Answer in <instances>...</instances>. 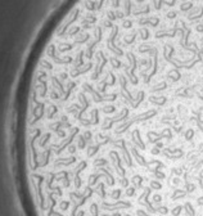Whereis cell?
Listing matches in <instances>:
<instances>
[{"label": "cell", "mask_w": 203, "mask_h": 216, "mask_svg": "<svg viewBox=\"0 0 203 216\" xmlns=\"http://www.w3.org/2000/svg\"><path fill=\"white\" fill-rule=\"evenodd\" d=\"M166 77L170 80V81H172V83H179V81L181 80V77H183V73H181V71H179V70H176V68H171L166 72Z\"/></svg>", "instance_id": "cell-12"}, {"label": "cell", "mask_w": 203, "mask_h": 216, "mask_svg": "<svg viewBox=\"0 0 203 216\" xmlns=\"http://www.w3.org/2000/svg\"><path fill=\"white\" fill-rule=\"evenodd\" d=\"M151 193H152V188H151V186L144 188V191H143L142 196L138 198V203H139V205H143L144 207H147L151 212H157V208L153 207V205L151 203V201H149Z\"/></svg>", "instance_id": "cell-5"}, {"label": "cell", "mask_w": 203, "mask_h": 216, "mask_svg": "<svg viewBox=\"0 0 203 216\" xmlns=\"http://www.w3.org/2000/svg\"><path fill=\"white\" fill-rule=\"evenodd\" d=\"M157 212H159L162 215H166V213H168V208L166 206H159V207H157Z\"/></svg>", "instance_id": "cell-35"}, {"label": "cell", "mask_w": 203, "mask_h": 216, "mask_svg": "<svg viewBox=\"0 0 203 216\" xmlns=\"http://www.w3.org/2000/svg\"><path fill=\"white\" fill-rule=\"evenodd\" d=\"M186 216H189V215H186Z\"/></svg>", "instance_id": "cell-49"}, {"label": "cell", "mask_w": 203, "mask_h": 216, "mask_svg": "<svg viewBox=\"0 0 203 216\" xmlns=\"http://www.w3.org/2000/svg\"><path fill=\"white\" fill-rule=\"evenodd\" d=\"M147 138H148V142L152 143V144H156V143L161 142V139L171 140V139H172V131H171V129H168V127L163 129L161 134H158V132H156V131H148V132H147Z\"/></svg>", "instance_id": "cell-3"}, {"label": "cell", "mask_w": 203, "mask_h": 216, "mask_svg": "<svg viewBox=\"0 0 203 216\" xmlns=\"http://www.w3.org/2000/svg\"><path fill=\"white\" fill-rule=\"evenodd\" d=\"M197 203H198L199 206H203V196H202V197H198V199H197Z\"/></svg>", "instance_id": "cell-44"}, {"label": "cell", "mask_w": 203, "mask_h": 216, "mask_svg": "<svg viewBox=\"0 0 203 216\" xmlns=\"http://www.w3.org/2000/svg\"><path fill=\"white\" fill-rule=\"evenodd\" d=\"M136 215H138V216H151V215H148L144 210H138V211H136Z\"/></svg>", "instance_id": "cell-40"}, {"label": "cell", "mask_w": 203, "mask_h": 216, "mask_svg": "<svg viewBox=\"0 0 203 216\" xmlns=\"http://www.w3.org/2000/svg\"><path fill=\"white\" fill-rule=\"evenodd\" d=\"M131 154L134 156V158H135V161L138 162V165H140V166H144V167H147V164H148V161L139 153V151H138V148L136 147H131Z\"/></svg>", "instance_id": "cell-13"}, {"label": "cell", "mask_w": 203, "mask_h": 216, "mask_svg": "<svg viewBox=\"0 0 203 216\" xmlns=\"http://www.w3.org/2000/svg\"><path fill=\"white\" fill-rule=\"evenodd\" d=\"M174 129H175V131H176V132L179 134V132H181V129H183V127H181V126H179V127H174Z\"/></svg>", "instance_id": "cell-47"}, {"label": "cell", "mask_w": 203, "mask_h": 216, "mask_svg": "<svg viewBox=\"0 0 203 216\" xmlns=\"http://www.w3.org/2000/svg\"><path fill=\"white\" fill-rule=\"evenodd\" d=\"M186 196V191H183V189H175L172 196H171V199L172 201H178L180 198H184Z\"/></svg>", "instance_id": "cell-20"}, {"label": "cell", "mask_w": 203, "mask_h": 216, "mask_svg": "<svg viewBox=\"0 0 203 216\" xmlns=\"http://www.w3.org/2000/svg\"><path fill=\"white\" fill-rule=\"evenodd\" d=\"M107 165H108V159H105V158H97V159L93 161V166L97 167V169L104 167V166H107Z\"/></svg>", "instance_id": "cell-22"}, {"label": "cell", "mask_w": 203, "mask_h": 216, "mask_svg": "<svg viewBox=\"0 0 203 216\" xmlns=\"http://www.w3.org/2000/svg\"><path fill=\"white\" fill-rule=\"evenodd\" d=\"M156 115H157V110H148V111H145V112H143V113H140V115L134 116L132 118L126 120L125 122H122L121 125H118L117 129L115 130V132H116V135H122L124 132L127 131V129H129L131 125L136 124V122H143V121H147V120H151V118H153Z\"/></svg>", "instance_id": "cell-1"}, {"label": "cell", "mask_w": 203, "mask_h": 216, "mask_svg": "<svg viewBox=\"0 0 203 216\" xmlns=\"http://www.w3.org/2000/svg\"><path fill=\"white\" fill-rule=\"evenodd\" d=\"M168 88L167 81H159L158 84H156L154 86L151 88V93H159V91H163Z\"/></svg>", "instance_id": "cell-18"}, {"label": "cell", "mask_w": 203, "mask_h": 216, "mask_svg": "<svg viewBox=\"0 0 203 216\" xmlns=\"http://www.w3.org/2000/svg\"><path fill=\"white\" fill-rule=\"evenodd\" d=\"M125 194H126V197H132V196H135V186H127Z\"/></svg>", "instance_id": "cell-33"}, {"label": "cell", "mask_w": 203, "mask_h": 216, "mask_svg": "<svg viewBox=\"0 0 203 216\" xmlns=\"http://www.w3.org/2000/svg\"><path fill=\"white\" fill-rule=\"evenodd\" d=\"M108 157H110V159H112L113 165L116 167V171H117V175H120L121 178H125L126 170L122 167V159H121L120 154L116 151H110V153H108Z\"/></svg>", "instance_id": "cell-7"}, {"label": "cell", "mask_w": 203, "mask_h": 216, "mask_svg": "<svg viewBox=\"0 0 203 216\" xmlns=\"http://www.w3.org/2000/svg\"><path fill=\"white\" fill-rule=\"evenodd\" d=\"M89 211H90V215L91 216H99V206L97 203H91L90 207H89Z\"/></svg>", "instance_id": "cell-25"}, {"label": "cell", "mask_w": 203, "mask_h": 216, "mask_svg": "<svg viewBox=\"0 0 203 216\" xmlns=\"http://www.w3.org/2000/svg\"><path fill=\"white\" fill-rule=\"evenodd\" d=\"M149 186H151L152 189H154V191H161V189H162V184H161L158 180H151Z\"/></svg>", "instance_id": "cell-29"}, {"label": "cell", "mask_w": 203, "mask_h": 216, "mask_svg": "<svg viewBox=\"0 0 203 216\" xmlns=\"http://www.w3.org/2000/svg\"><path fill=\"white\" fill-rule=\"evenodd\" d=\"M156 147H157V148H159V149H161V148H163V144H162L161 142H158V143H156Z\"/></svg>", "instance_id": "cell-46"}, {"label": "cell", "mask_w": 203, "mask_h": 216, "mask_svg": "<svg viewBox=\"0 0 203 216\" xmlns=\"http://www.w3.org/2000/svg\"><path fill=\"white\" fill-rule=\"evenodd\" d=\"M163 154L165 157H167L168 159H179L184 156V151L180 149V148H175V149H170V148H166V149H163Z\"/></svg>", "instance_id": "cell-10"}, {"label": "cell", "mask_w": 203, "mask_h": 216, "mask_svg": "<svg viewBox=\"0 0 203 216\" xmlns=\"http://www.w3.org/2000/svg\"><path fill=\"white\" fill-rule=\"evenodd\" d=\"M120 183H121V185H122L124 188H127V186H129L130 180H129V179H126V178H122V179L120 180Z\"/></svg>", "instance_id": "cell-36"}, {"label": "cell", "mask_w": 203, "mask_h": 216, "mask_svg": "<svg viewBox=\"0 0 203 216\" xmlns=\"http://www.w3.org/2000/svg\"><path fill=\"white\" fill-rule=\"evenodd\" d=\"M179 183H180V179H179V178H174V179H172V184H174V185H178Z\"/></svg>", "instance_id": "cell-45"}, {"label": "cell", "mask_w": 203, "mask_h": 216, "mask_svg": "<svg viewBox=\"0 0 203 216\" xmlns=\"http://www.w3.org/2000/svg\"><path fill=\"white\" fill-rule=\"evenodd\" d=\"M184 138H185V140L190 142V140L194 138V130H193V129H188V130L185 131V134H184Z\"/></svg>", "instance_id": "cell-28"}, {"label": "cell", "mask_w": 203, "mask_h": 216, "mask_svg": "<svg viewBox=\"0 0 203 216\" xmlns=\"http://www.w3.org/2000/svg\"><path fill=\"white\" fill-rule=\"evenodd\" d=\"M100 147H102V145H99V144H94V145L86 147L85 149H84V151H86V157H88V158H93L94 156H95V154L99 152Z\"/></svg>", "instance_id": "cell-16"}, {"label": "cell", "mask_w": 203, "mask_h": 216, "mask_svg": "<svg viewBox=\"0 0 203 216\" xmlns=\"http://www.w3.org/2000/svg\"><path fill=\"white\" fill-rule=\"evenodd\" d=\"M125 216H130V215H129V213H126V215H125Z\"/></svg>", "instance_id": "cell-48"}, {"label": "cell", "mask_w": 203, "mask_h": 216, "mask_svg": "<svg viewBox=\"0 0 203 216\" xmlns=\"http://www.w3.org/2000/svg\"><path fill=\"white\" fill-rule=\"evenodd\" d=\"M111 142V138L110 137H105L103 134H97V144L99 145H105Z\"/></svg>", "instance_id": "cell-21"}, {"label": "cell", "mask_w": 203, "mask_h": 216, "mask_svg": "<svg viewBox=\"0 0 203 216\" xmlns=\"http://www.w3.org/2000/svg\"><path fill=\"white\" fill-rule=\"evenodd\" d=\"M102 111H103L105 115H110V113H113V112L116 111V107L112 105V104H108V105H104V107L102 108Z\"/></svg>", "instance_id": "cell-27"}, {"label": "cell", "mask_w": 203, "mask_h": 216, "mask_svg": "<svg viewBox=\"0 0 203 216\" xmlns=\"http://www.w3.org/2000/svg\"><path fill=\"white\" fill-rule=\"evenodd\" d=\"M172 174L174 175H178V176H179V175L183 174V170L181 169H172Z\"/></svg>", "instance_id": "cell-39"}, {"label": "cell", "mask_w": 203, "mask_h": 216, "mask_svg": "<svg viewBox=\"0 0 203 216\" xmlns=\"http://www.w3.org/2000/svg\"><path fill=\"white\" fill-rule=\"evenodd\" d=\"M131 139H132V143L135 144V147L139 148V149H145V143L142 140V137H140V130L139 129H135L131 134Z\"/></svg>", "instance_id": "cell-11"}, {"label": "cell", "mask_w": 203, "mask_h": 216, "mask_svg": "<svg viewBox=\"0 0 203 216\" xmlns=\"http://www.w3.org/2000/svg\"><path fill=\"white\" fill-rule=\"evenodd\" d=\"M100 179H104V180H107V185H110L111 186V180H110V178H108V175H105L104 172H93V174H90L89 175V178H88V184H86V186H91V188H94L95 186L98 183H99V180Z\"/></svg>", "instance_id": "cell-8"}, {"label": "cell", "mask_w": 203, "mask_h": 216, "mask_svg": "<svg viewBox=\"0 0 203 216\" xmlns=\"http://www.w3.org/2000/svg\"><path fill=\"white\" fill-rule=\"evenodd\" d=\"M93 189H94V193H97L102 199H105L107 192H105V184L104 183H98Z\"/></svg>", "instance_id": "cell-15"}, {"label": "cell", "mask_w": 203, "mask_h": 216, "mask_svg": "<svg viewBox=\"0 0 203 216\" xmlns=\"http://www.w3.org/2000/svg\"><path fill=\"white\" fill-rule=\"evenodd\" d=\"M144 98H145V91L144 90H139L138 94H136V97H135V102L131 105V108H138L140 105V103L144 100Z\"/></svg>", "instance_id": "cell-19"}, {"label": "cell", "mask_w": 203, "mask_h": 216, "mask_svg": "<svg viewBox=\"0 0 203 216\" xmlns=\"http://www.w3.org/2000/svg\"><path fill=\"white\" fill-rule=\"evenodd\" d=\"M113 145L117 147V149H121L122 151V154H124V159L126 162V165L129 167H132V158H131V154L127 149V143L125 139H118L116 142H113Z\"/></svg>", "instance_id": "cell-6"}, {"label": "cell", "mask_w": 203, "mask_h": 216, "mask_svg": "<svg viewBox=\"0 0 203 216\" xmlns=\"http://www.w3.org/2000/svg\"><path fill=\"white\" fill-rule=\"evenodd\" d=\"M121 189H113L112 191V193H111V197L115 199V201H118L120 199V197H121Z\"/></svg>", "instance_id": "cell-31"}, {"label": "cell", "mask_w": 203, "mask_h": 216, "mask_svg": "<svg viewBox=\"0 0 203 216\" xmlns=\"http://www.w3.org/2000/svg\"><path fill=\"white\" fill-rule=\"evenodd\" d=\"M151 153L156 156V154H159V153H161V151H159V148H157V147H154V148H153V149L151 151Z\"/></svg>", "instance_id": "cell-41"}, {"label": "cell", "mask_w": 203, "mask_h": 216, "mask_svg": "<svg viewBox=\"0 0 203 216\" xmlns=\"http://www.w3.org/2000/svg\"><path fill=\"white\" fill-rule=\"evenodd\" d=\"M143 180L144 179L140 176V175H134L132 179H131V181H132L135 188H143Z\"/></svg>", "instance_id": "cell-23"}, {"label": "cell", "mask_w": 203, "mask_h": 216, "mask_svg": "<svg viewBox=\"0 0 203 216\" xmlns=\"http://www.w3.org/2000/svg\"><path fill=\"white\" fill-rule=\"evenodd\" d=\"M152 174L154 175V178H156L157 180H163V179L166 178V174H165V172H162L161 170H153V171H152Z\"/></svg>", "instance_id": "cell-26"}, {"label": "cell", "mask_w": 203, "mask_h": 216, "mask_svg": "<svg viewBox=\"0 0 203 216\" xmlns=\"http://www.w3.org/2000/svg\"><path fill=\"white\" fill-rule=\"evenodd\" d=\"M99 216H122L120 212H115V213H112V215H107V213H102V215H99Z\"/></svg>", "instance_id": "cell-43"}, {"label": "cell", "mask_w": 203, "mask_h": 216, "mask_svg": "<svg viewBox=\"0 0 203 216\" xmlns=\"http://www.w3.org/2000/svg\"><path fill=\"white\" fill-rule=\"evenodd\" d=\"M184 210H185L186 215H189V216H195V210H194V207H193V205L190 203V202H186V203L184 205Z\"/></svg>", "instance_id": "cell-24"}, {"label": "cell", "mask_w": 203, "mask_h": 216, "mask_svg": "<svg viewBox=\"0 0 203 216\" xmlns=\"http://www.w3.org/2000/svg\"><path fill=\"white\" fill-rule=\"evenodd\" d=\"M129 118V110L127 108H122L117 116H113V117H105L104 118V122H103V126H102V130L103 131H107V130H111L112 126L116 124V122H122V121H126Z\"/></svg>", "instance_id": "cell-2"}, {"label": "cell", "mask_w": 203, "mask_h": 216, "mask_svg": "<svg viewBox=\"0 0 203 216\" xmlns=\"http://www.w3.org/2000/svg\"><path fill=\"white\" fill-rule=\"evenodd\" d=\"M195 95L200 99V100H203V89H200V90H197L195 91Z\"/></svg>", "instance_id": "cell-38"}, {"label": "cell", "mask_w": 203, "mask_h": 216, "mask_svg": "<svg viewBox=\"0 0 203 216\" xmlns=\"http://www.w3.org/2000/svg\"><path fill=\"white\" fill-rule=\"evenodd\" d=\"M131 203L129 201H116L113 203H110V202H102V208L104 211H117V210H124V208H130Z\"/></svg>", "instance_id": "cell-4"}, {"label": "cell", "mask_w": 203, "mask_h": 216, "mask_svg": "<svg viewBox=\"0 0 203 216\" xmlns=\"http://www.w3.org/2000/svg\"><path fill=\"white\" fill-rule=\"evenodd\" d=\"M161 201H162V196H159V194H154L153 196V202H154V203H161Z\"/></svg>", "instance_id": "cell-37"}, {"label": "cell", "mask_w": 203, "mask_h": 216, "mask_svg": "<svg viewBox=\"0 0 203 216\" xmlns=\"http://www.w3.org/2000/svg\"><path fill=\"white\" fill-rule=\"evenodd\" d=\"M185 191H186V193H193L195 191V184L186 181L185 183Z\"/></svg>", "instance_id": "cell-30"}, {"label": "cell", "mask_w": 203, "mask_h": 216, "mask_svg": "<svg viewBox=\"0 0 203 216\" xmlns=\"http://www.w3.org/2000/svg\"><path fill=\"white\" fill-rule=\"evenodd\" d=\"M163 167H165V164H162L158 159H151V161H148V164H147V169L149 172H152L153 170H161Z\"/></svg>", "instance_id": "cell-14"}, {"label": "cell", "mask_w": 203, "mask_h": 216, "mask_svg": "<svg viewBox=\"0 0 203 216\" xmlns=\"http://www.w3.org/2000/svg\"><path fill=\"white\" fill-rule=\"evenodd\" d=\"M183 208H184V206H176V207H174V210L171 211V213H172L174 216H179V215L181 213Z\"/></svg>", "instance_id": "cell-34"}, {"label": "cell", "mask_w": 203, "mask_h": 216, "mask_svg": "<svg viewBox=\"0 0 203 216\" xmlns=\"http://www.w3.org/2000/svg\"><path fill=\"white\" fill-rule=\"evenodd\" d=\"M148 100H149L152 104H156V105H165L167 103V97H163V95H161V97H156V95H152L148 98Z\"/></svg>", "instance_id": "cell-17"}, {"label": "cell", "mask_w": 203, "mask_h": 216, "mask_svg": "<svg viewBox=\"0 0 203 216\" xmlns=\"http://www.w3.org/2000/svg\"><path fill=\"white\" fill-rule=\"evenodd\" d=\"M194 120H195V122H197L198 127L200 129V131L203 132V120L200 118V112H198V113H197V117H195Z\"/></svg>", "instance_id": "cell-32"}, {"label": "cell", "mask_w": 203, "mask_h": 216, "mask_svg": "<svg viewBox=\"0 0 203 216\" xmlns=\"http://www.w3.org/2000/svg\"><path fill=\"white\" fill-rule=\"evenodd\" d=\"M195 88H197V85L179 88L176 91H175V97H179V98H194Z\"/></svg>", "instance_id": "cell-9"}, {"label": "cell", "mask_w": 203, "mask_h": 216, "mask_svg": "<svg viewBox=\"0 0 203 216\" xmlns=\"http://www.w3.org/2000/svg\"><path fill=\"white\" fill-rule=\"evenodd\" d=\"M199 186L203 188V171H202L200 175H199Z\"/></svg>", "instance_id": "cell-42"}]
</instances>
